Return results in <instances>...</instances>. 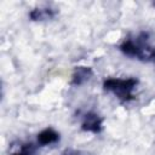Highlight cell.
<instances>
[{
    "label": "cell",
    "instance_id": "cell-1",
    "mask_svg": "<svg viewBox=\"0 0 155 155\" xmlns=\"http://www.w3.org/2000/svg\"><path fill=\"white\" fill-rule=\"evenodd\" d=\"M149 34L145 31L139 33L137 36L125 39L119 50L126 57L138 59L144 63H155V46L149 42Z\"/></svg>",
    "mask_w": 155,
    "mask_h": 155
},
{
    "label": "cell",
    "instance_id": "cell-2",
    "mask_svg": "<svg viewBox=\"0 0 155 155\" xmlns=\"http://www.w3.org/2000/svg\"><path fill=\"white\" fill-rule=\"evenodd\" d=\"M137 85L138 80L136 78H109L103 81L104 91L113 93L122 103H127L133 99V91Z\"/></svg>",
    "mask_w": 155,
    "mask_h": 155
},
{
    "label": "cell",
    "instance_id": "cell-3",
    "mask_svg": "<svg viewBox=\"0 0 155 155\" xmlns=\"http://www.w3.org/2000/svg\"><path fill=\"white\" fill-rule=\"evenodd\" d=\"M81 130L91 133H101L103 130V119L94 111H87L82 116Z\"/></svg>",
    "mask_w": 155,
    "mask_h": 155
},
{
    "label": "cell",
    "instance_id": "cell-4",
    "mask_svg": "<svg viewBox=\"0 0 155 155\" xmlns=\"http://www.w3.org/2000/svg\"><path fill=\"white\" fill-rule=\"evenodd\" d=\"M57 15V10L52 8L50 6H41V7H35L33 8L28 17L33 22H46L50 19H53Z\"/></svg>",
    "mask_w": 155,
    "mask_h": 155
},
{
    "label": "cell",
    "instance_id": "cell-5",
    "mask_svg": "<svg viewBox=\"0 0 155 155\" xmlns=\"http://www.w3.org/2000/svg\"><path fill=\"white\" fill-rule=\"evenodd\" d=\"M92 76H93V70H92L91 67L80 65V67H76L74 69L70 84L73 86H78L79 87V86H82L84 84H86Z\"/></svg>",
    "mask_w": 155,
    "mask_h": 155
},
{
    "label": "cell",
    "instance_id": "cell-6",
    "mask_svg": "<svg viewBox=\"0 0 155 155\" xmlns=\"http://www.w3.org/2000/svg\"><path fill=\"white\" fill-rule=\"evenodd\" d=\"M36 140H38V144L40 147L56 144L59 140V133L56 130H53L52 127H47V128L42 130L40 133H38Z\"/></svg>",
    "mask_w": 155,
    "mask_h": 155
},
{
    "label": "cell",
    "instance_id": "cell-7",
    "mask_svg": "<svg viewBox=\"0 0 155 155\" xmlns=\"http://www.w3.org/2000/svg\"><path fill=\"white\" fill-rule=\"evenodd\" d=\"M36 147L33 143H23L19 144L18 148L11 153V155H35Z\"/></svg>",
    "mask_w": 155,
    "mask_h": 155
},
{
    "label": "cell",
    "instance_id": "cell-8",
    "mask_svg": "<svg viewBox=\"0 0 155 155\" xmlns=\"http://www.w3.org/2000/svg\"><path fill=\"white\" fill-rule=\"evenodd\" d=\"M153 6H154V7H155V1H154V2H153Z\"/></svg>",
    "mask_w": 155,
    "mask_h": 155
},
{
    "label": "cell",
    "instance_id": "cell-9",
    "mask_svg": "<svg viewBox=\"0 0 155 155\" xmlns=\"http://www.w3.org/2000/svg\"><path fill=\"white\" fill-rule=\"evenodd\" d=\"M74 155H78V154H74Z\"/></svg>",
    "mask_w": 155,
    "mask_h": 155
}]
</instances>
